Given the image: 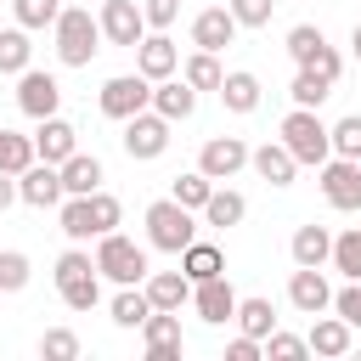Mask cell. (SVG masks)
Listing matches in <instances>:
<instances>
[{
  "label": "cell",
  "instance_id": "6da1fadb",
  "mask_svg": "<svg viewBox=\"0 0 361 361\" xmlns=\"http://www.w3.org/2000/svg\"><path fill=\"white\" fill-rule=\"evenodd\" d=\"M51 34H56V62L62 68H90V56L102 51V23L90 17V6H62Z\"/></svg>",
  "mask_w": 361,
  "mask_h": 361
},
{
  "label": "cell",
  "instance_id": "7a4b0ae2",
  "mask_svg": "<svg viewBox=\"0 0 361 361\" xmlns=\"http://www.w3.org/2000/svg\"><path fill=\"white\" fill-rule=\"evenodd\" d=\"M299 164H310V169H322L327 158H333V141H327V124H322V113L316 107H293L288 118H282V135H276Z\"/></svg>",
  "mask_w": 361,
  "mask_h": 361
},
{
  "label": "cell",
  "instance_id": "3957f363",
  "mask_svg": "<svg viewBox=\"0 0 361 361\" xmlns=\"http://www.w3.org/2000/svg\"><path fill=\"white\" fill-rule=\"evenodd\" d=\"M96 271L107 276V282H118V288H130V282H147V248L141 243H130L124 231H102L96 237Z\"/></svg>",
  "mask_w": 361,
  "mask_h": 361
},
{
  "label": "cell",
  "instance_id": "277c9868",
  "mask_svg": "<svg viewBox=\"0 0 361 361\" xmlns=\"http://www.w3.org/2000/svg\"><path fill=\"white\" fill-rule=\"evenodd\" d=\"M192 237H197V220H192V209H186V203H175V197L147 203V243H152V248L180 254Z\"/></svg>",
  "mask_w": 361,
  "mask_h": 361
},
{
  "label": "cell",
  "instance_id": "5b68a950",
  "mask_svg": "<svg viewBox=\"0 0 361 361\" xmlns=\"http://www.w3.org/2000/svg\"><path fill=\"white\" fill-rule=\"evenodd\" d=\"M124 152L135 158V164H152V158H164L169 152V118L164 113H152V107H141L135 118H124Z\"/></svg>",
  "mask_w": 361,
  "mask_h": 361
},
{
  "label": "cell",
  "instance_id": "8992f818",
  "mask_svg": "<svg viewBox=\"0 0 361 361\" xmlns=\"http://www.w3.org/2000/svg\"><path fill=\"white\" fill-rule=\"evenodd\" d=\"M141 107H152V79H141V73H113L107 85H102V113L107 118H135Z\"/></svg>",
  "mask_w": 361,
  "mask_h": 361
},
{
  "label": "cell",
  "instance_id": "52a82bcc",
  "mask_svg": "<svg viewBox=\"0 0 361 361\" xmlns=\"http://www.w3.org/2000/svg\"><path fill=\"white\" fill-rule=\"evenodd\" d=\"M96 23H102V39H107V45H124V51H135L141 34H147V17H141L135 0H102Z\"/></svg>",
  "mask_w": 361,
  "mask_h": 361
},
{
  "label": "cell",
  "instance_id": "ba28073f",
  "mask_svg": "<svg viewBox=\"0 0 361 361\" xmlns=\"http://www.w3.org/2000/svg\"><path fill=\"white\" fill-rule=\"evenodd\" d=\"M17 107L39 124V118H51L56 107H62V85H56V73H39V68H23L17 73Z\"/></svg>",
  "mask_w": 361,
  "mask_h": 361
},
{
  "label": "cell",
  "instance_id": "9c48e42d",
  "mask_svg": "<svg viewBox=\"0 0 361 361\" xmlns=\"http://www.w3.org/2000/svg\"><path fill=\"white\" fill-rule=\"evenodd\" d=\"M141 344H147V361H180V355H186L180 310H152V316L141 322Z\"/></svg>",
  "mask_w": 361,
  "mask_h": 361
},
{
  "label": "cell",
  "instance_id": "30bf717a",
  "mask_svg": "<svg viewBox=\"0 0 361 361\" xmlns=\"http://www.w3.org/2000/svg\"><path fill=\"white\" fill-rule=\"evenodd\" d=\"M322 197H327L333 209L355 214V209H361V164H355V158H327V164H322Z\"/></svg>",
  "mask_w": 361,
  "mask_h": 361
},
{
  "label": "cell",
  "instance_id": "8fae6325",
  "mask_svg": "<svg viewBox=\"0 0 361 361\" xmlns=\"http://www.w3.org/2000/svg\"><path fill=\"white\" fill-rule=\"evenodd\" d=\"M197 169L209 180H231L237 169H248V141L243 135H209L203 152H197Z\"/></svg>",
  "mask_w": 361,
  "mask_h": 361
},
{
  "label": "cell",
  "instance_id": "7c38bea8",
  "mask_svg": "<svg viewBox=\"0 0 361 361\" xmlns=\"http://www.w3.org/2000/svg\"><path fill=\"white\" fill-rule=\"evenodd\" d=\"M68 192H62V175H56V164H28L23 175H17V203H28V209H56Z\"/></svg>",
  "mask_w": 361,
  "mask_h": 361
},
{
  "label": "cell",
  "instance_id": "4fadbf2b",
  "mask_svg": "<svg viewBox=\"0 0 361 361\" xmlns=\"http://www.w3.org/2000/svg\"><path fill=\"white\" fill-rule=\"evenodd\" d=\"M135 73L141 79H169V73H180V51H175V39L158 28V34H141V45H135Z\"/></svg>",
  "mask_w": 361,
  "mask_h": 361
},
{
  "label": "cell",
  "instance_id": "5bb4252c",
  "mask_svg": "<svg viewBox=\"0 0 361 361\" xmlns=\"http://www.w3.org/2000/svg\"><path fill=\"white\" fill-rule=\"evenodd\" d=\"M288 305H293L299 316H322V310L333 305V288H327L322 265H299V271L288 276Z\"/></svg>",
  "mask_w": 361,
  "mask_h": 361
},
{
  "label": "cell",
  "instance_id": "9a60e30c",
  "mask_svg": "<svg viewBox=\"0 0 361 361\" xmlns=\"http://www.w3.org/2000/svg\"><path fill=\"white\" fill-rule=\"evenodd\" d=\"M192 310L209 322V327H226L237 316V288L226 276H209V282H192Z\"/></svg>",
  "mask_w": 361,
  "mask_h": 361
},
{
  "label": "cell",
  "instance_id": "2e32d148",
  "mask_svg": "<svg viewBox=\"0 0 361 361\" xmlns=\"http://www.w3.org/2000/svg\"><path fill=\"white\" fill-rule=\"evenodd\" d=\"M231 39H237V17H231V6H203V11L192 17V45H197V51H214V56H220Z\"/></svg>",
  "mask_w": 361,
  "mask_h": 361
},
{
  "label": "cell",
  "instance_id": "e0dca14e",
  "mask_svg": "<svg viewBox=\"0 0 361 361\" xmlns=\"http://www.w3.org/2000/svg\"><path fill=\"white\" fill-rule=\"evenodd\" d=\"M68 152H79V130L68 124V118H39V130H34V158L39 164H62Z\"/></svg>",
  "mask_w": 361,
  "mask_h": 361
},
{
  "label": "cell",
  "instance_id": "ac0fdd59",
  "mask_svg": "<svg viewBox=\"0 0 361 361\" xmlns=\"http://www.w3.org/2000/svg\"><path fill=\"white\" fill-rule=\"evenodd\" d=\"M248 164H254V175L265 180V186H293V175H299V158L282 147V141H265V147H248Z\"/></svg>",
  "mask_w": 361,
  "mask_h": 361
},
{
  "label": "cell",
  "instance_id": "d6986e66",
  "mask_svg": "<svg viewBox=\"0 0 361 361\" xmlns=\"http://www.w3.org/2000/svg\"><path fill=\"white\" fill-rule=\"evenodd\" d=\"M152 113H164L169 124H180V118H192V113H197V90H192L180 73H169V79H158V85H152Z\"/></svg>",
  "mask_w": 361,
  "mask_h": 361
},
{
  "label": "cell",
  "instance_id": "ffe728a7",
  "mask_svg": "<svg viewBox=\"0 0 361 361\" xmlns=\"http://www.w3.org/2000/svg\"><path fill=\"white\" fill-rule=\"evenodd\" d=\"M305 344H310V355H350V344H355V327L344 322V316H316L310 322V333H305Z\"/></svg>",
  "mask_w": 361,
  "mask_h": 361
},
{
  "label": "cell",
  "instance_id": "44dd1931",
  "mask_svg": "<svg viewBox=\"0 0 361 361\" xmlns=\"http://www.w3.org/2000/svg\"><path fill=\"white\" fill-rule=\"evenodd\" d=\"M56 175H62V192H68V197H85V192L102 186V158H96V152H68V158L56 164Z\"/></svg>",
  "mask_w": 361,
  "mask_h": 361
},
{
  "label": "cell",
  "instance_id": "7402d4cb",
  "mask_svg": "<svg viewBox=\"0 0 361 361\" xmlns=\"http://www.w3.org/2000/svg\"><path fill=\"white\" fill-rule=\"evenodd\" d=\"M147 299H152V310H180V305H192V282H186V271H147Z\"/></svg>",
  "mask_w": 361,
  "mask_h": 361
},
{
  "label": "cell",
  "instance_id": "603a6c76",
  "mask_svg": "<svg viewBox=\"0 0 361 361\" xmlns=\"http://www.w3.org/2000/svg\"><path fill=\"white\" fill-rule=\"evenodd\" d=\"M180 271H186V282H209V276H226V254L214 248V243H186L180 248Z\"/></svg>",
  "mask_w": 361,
  "mask_h": 361
},
{
  "label": "cell",
  "instance_id": "cb8c5ba5",
  "mask_svg": "<svg viewBox=\"0 0 361 361\" xmlns=\"http://www.w3.org/2000/svg\"><path fill=\"white\" fill-rule=\"evenodd\" d=\"M107 310H113V327L135 333V327L152 316V299H147V288H141V282H130V288H118V293H113V305H107Z\"/></svg>",
  "mask_w": 361,
  "mask_h": 361
},
{
  "label": "cell",
  "instance_id": "d4e9b609",
  "mask_svg": "<svg viewBox=\"0 0 361 361\" xmlns=\"http://www.w3.org/2000/svg\"><path fill=\"white\" fill-rule=\"evenodd\" d=\"M220 102H226V113H254V107H259V79H254L248 68L220 73Z\"/></svg>",
  "mask_w": 361,
  "mask_h": 361
},
{
  "label": "cell",
  "instance_id": "484cf974",
  "mask_svg": "<svg viewBox=\"0 0 361 361\" xmlns=\"http://www.w3.org/2000/svg\"><path fill=\"white\" fill-rule=\"evenodd\" d=\"M209 226H243V214H248V197L243 192H231V186H220L214 180V192H209V203L197 209Z\"/></svg>",
  "mask_w": 361,
  "mask_h": 361
},
{
  "label": "cell",
  "instance_id": "4316f807",
  "mask_svg": "<svg viewBox=\"0 0 361 361\" xmlns=\"http://www.w3.org/2000/svg\"><path fill=\"white\" fill-rule=\"evenodd\" d=\"M288 254H293V265H327V254H333V231H327V226H299L293 243H288Z\"/></svg>",
  "mask_w": 361,
  "mask_h": 361
},
{
  "label": "cell",
  "instance_id": "83f0119b",
  "mask_svg": "<svg viewBox=\"0 0 361 361\" xmlns=\"http://www.w3.org/2000/svg\"><path fill=\"white\" fill-rule=\"evenodd\" d=\"M327 265H333L344 282H361V226H350V231H338V237H333Z\"/></svg>",
  "mask_w": 361,
  "mask_h": 361
},
{
  "label": "cell",
  "instance_id": "f1b7e54d",
  "mask_svg": "<svg viewBox=\"0 0 361 361\" xmlns=\"http://www.w3.org/2000/svg\"><path fill=\"white\" fill-rule=\"evenodd\" d=\"M56 293H62V305H68V310H96V305H102V271L68 276V282H56Z\"/></svg>",
  "mask_w": 361,
  "mask_h": 361
},
{
  "label": "cell",
  "instance_id": "f546056e",
  "mask_svg": "<svg viewBox=\"0 0 361 361\" xmlns=\"http://www.w3.org/2000/svg\"><path fill=\"white\" fill-rule=\"evenodd\" d=\"M231 322H237L248 338H265V333L276 327V310H271V299L254 293V299H237V316H231Z\"/></svg>",
  "mask_w": 361,
  "mask_h": 361
},
{
  "label": "cell",
  "instance_id": "4dcf8cb0",
  "mask_svg": "<svg viewBox=\"0 0 361 361\" xmlns=\"http://www.w3.org/2000/svg\"><path fill=\"white\" fill-rule=\"evenodd\" d=\"M220 62H214V51H192L186 62H180V79L192 85V90H220Z\"/></svg>",
  "mask_w": 361,
  "mask_h": 361
},
{
  "label": "cell",
  "instance_id": "1f68e13d",
  "mask_svg": "<svg viewBox=\"0 0 361 361\" xmlns=\"http://www.w3.org/2000/svg\"><path fill=\"white\" fill-rule=\"evenodd\" d=\"M209 192H214V180H209L203 169H186V175H175V180H169V197H175V203H186L192 214L209 203Z\"/></svg>",
  "mask_w": 361,
  "mask_h": 361
},
{
  "label": "cell",
  "instance_id": "d6a6232c",
  "mask_svg": "<svg viewBox=\"0 0 361 361\" xmlns=\"http://www.w3.org/2000/svg\"><path fill=\"white\" fill-rule=\"evenodd\" d=\"M28 56H34L28 28H23V23H17V28H0V73H23Z\"/></svg>",
  "mask_w": 361,
  "mask_h": 361
},
{
  "label": "cell",
  "instance_id": "836d02e7",
  "mask_svg": "<svg viewBox=\"0 0 361 361\" xmlns=\"http://www.w3.org/2000/svg\"><path fill=\"white\" fill-rule=\"evenodd\" d=\"M28 164H34V135H17V130L0 124V169L6 175H23Z\"/></svg>",
  "mask_w": 361,
  "mask_h": 361
},
{
  "label": "cell",
  "instance_id": "e575fe53",
  "mask_svg": "<svg viewBox=\"0 0 361 361\" xmlns=\"http://www.w3.org/2000/svg\"><path fill=\"white\" fill-rule=\"evenodd\" d=\"M288 96H293V107H322V102L333 96V79H322V73L299 68V73H293V85H288Z\"/></svg>",
  "mask_w": 361,
  "mask_h": 361
},
{
  "label": "cell",
  "instance_id": "d590c367",
  "mask_svg": "<svg viewBox=\"0 0 361 361\" xmlns=\"http://www.w3.org/2000/svg\"><path fill=\"white\" fill-rule=\"evenodd\" d=\"M85 203H90V231L102 237V231H118V220H124V209H118V197L113 192H85Z\"/></svg>",
  "mask_w": 361,
  "mask_h": 361
},
{
  "label": "cell",
  "instance_id": "8d00e7d4",
  "mask_svg": "<svg viewBox=\"0 0 361 361\" xmlns=\"http://www.w3.org/2000/svg\"><path fill=\"white\" fill-rule=\"evenodd\" d=\"M28 276H34L28 254H23V248H0V293H23Z\"/></svg>",
  "mask_w": 361,
  "mask_h": 361
},
{
  "label": "cell",
  "instance_id": "74e56055",
  "mask_svg": "<svg viewBox=\"0 0 361 361\" xmlns=\"http://www.w3.org/2000/svg\"><path fill=\"white\" fill-rule=\"evenodd\" d=\"M327 141H333V158H355V164H361V113L327 124Z\"/></svg>",
  "mask_w": 361,
  "mask_h": 361
},
{
  "label": "cell",
  "instance_id": "f35d334b",
  "mask_svg": "<svg viewBox=\"0 0 361 361\" xmlns=\"http://www.w3.org/2000/svg\"><path fill=\"white\" fill-rule=\"evenodd\" d=\"M62 237L68 243H90V203L85 197H62Z\"/></svg>",
  "mask_w": 361,
  "mask_h": 361
},
{
  "label": "cell",
  "instance_id": "ab89813d",
  "mask_svg": "<svg viewBox=\"0 0 361 361\" xmlns=\"http://www.w3.org/2000/svg\"><path fill=\"white\" fill-rule=\"evenodd\" d=\"M39 355L45 361H73L79 355V333L73 327H45L39 333Z\"/></svg>",
  "mask_w": 361,
  "mask_h": 361
},
{
  "label": "cell",
  "instance_id": "60d3db41",
  "mask_svg": "<svg viewBox=\"0 0 361 361\" xmlns=\"http://www.w3.org/2000/svg\"><path fill=\"white\" fill-rule=\"evenodd\" d=\"M259 344H265V355H271V361H305V355H310V344H305L299 333H282V327H271Z\"/></svg>",
  "mask_w": 361,
  "mask_h": 361
},
{
  "label": "cell",
  "instance_id": "b9f144b4",
  "mask_svg": "<svg viewBox=\"0 0 361 361\" xmlns=\"http://www.w3.org/2000/svg\"><path fill=\"white\" fill-rule=\"evenodd\" d=\"M322 45H327V34H322L316 23H299V28H288V56H293V62H310Z\"/></svg>",
  "mask_w": 361,
  "mask_h": 361
},
{
  "label": "cell",
  "instance_id": "7bdbcfd3",
  "mask_svg": "<svg viewBox=\"0 0 361 361\" xmlns=\"http://www.w3.org/2000/svg\"><path fill=\"white\" fill-rule=\"evenodd\" d=\"M11 11H17L23 28H51L56 11H62V0H11Z\"/></svg>",
  "mask_w": 361,
  "mask_h": 361
},
{
  "label": "cell",
  "instance_id": "ee69618b",
  "mask_svg": "<svg viewBox=\"0 0 361 361\" xmlns=\"http://www.w3.org/2000/svg\"><path fill=\"white\" fill-rule=\"evenodd\" d=\"M226 6H231L237 28H265V23H271V11H276V0H226Z\"/></svg>",
  "mask_w": 361,
  "mask_h": 361
},
{
  "label": "cell",
  "instance_id": "f6af8a7d",
  "mask_svg": "<svg viewBox=\"0 0 361 361\" xmlns=\"http://www.w3.org/2000/svg\"><path fill=\"white\" fill-rule=\"evenodd\" d=\"M333 316H344L350 327H361V282H344L338 293H333V305H327Z\"/></svg>",
  "mask_w": 361,
  "mask_h": 361
},
{
  "label": "cell",
  "instance_id": "bcb514c9",
  "mask_svg": "<svg viewBox=\"0 0 361 361\" xmlns=\"http://www.w3.org/2000/svg\"><path fill=\"white\" fill-rule=\"evenodd\" d=\"M299 68H310V73H322V79H333V85H338V73H344V56H338L333 45H322V51H316L310 62H299Z\"/></svg>",
  "mask_w": 361,
  "mask_h": 361
},
{
  "label": "cell",
  "instance_id": "7dc6e473",
  "mask_svg": "<svg viewBox=\"0 0 361 361\" xmlns=\"http://www.w3.org/2000/svg\"><path fill=\"white\" fill-rule=\"evenodd\" d=\"M141 17H147V28H169L180 17V0H141Z\"/></svg>",
  "mask_w": 361,
  "mask_h": 361
},
{
  "label": "cell",
  "instance_id": "c3c4849f",
  "mask_svg": "<svg viewBox=\"0 0 361 361\" xmlns=\"http://www.w3.org/2000/svg\"><path fill=\"white\" fill-rule=\"evenodd\" d=\"M259 355H265V344L248 338V333H237V338L226 344V361H259Z\"/></svg>",
  "mask_w": 361,
  "mask_h": 361
},
{
  "label": "cell",
  "instance_id": "681fc988",
  "mask_svg": "<svg viewBox=\"0 0 361 361\" xmlns=\"http://www.w3.org/2000/svg\"><path fill=\"white\" fill-rule=\"evenodd\" d=\"M11 203H17V175L0 169V209H11Z\"/></svg>",
  "mask_w": 361,
  "mask_h": 361
},
{
  "label": "cell",
  "instance_id": "f907efd6",
  "mask_svg": "<svg viewBox=\"0 0 361 361\" xmlns=\"http://www.w3.org/2000/svg\"><path fill=\"white\" fill-rule=\"evenodd\" d=\"M350 51H355V62H361V23L350 28Z\"/></svg>",
  "mask_w": 361,
  "mask_h": 361
}]
</instances>
